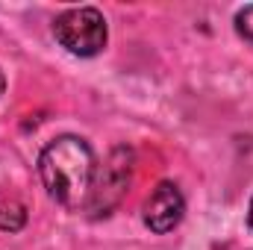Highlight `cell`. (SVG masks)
I'll return each instance as SVG.
<instances>
[{"instance_id":"6da1fadb","label":"cell","mask_w":253,"mask_h":250,"mask_svg":"<svg viewBox=\"0 0 253 250\" xmlns=\"http://www.w3.org/2000/svg\"><path fill=\"white\" fill-rule=\"evenodd\" d=\"M94 153L85 138L59 135L44 144L39 156V174L47 194L65 209H83L91 177H94Z\"/></svg>"},{"instance_id":"7a4b0ae2","label":"cell","mask_w":253,"mask_h":250,"mask_svg":"<svg viewBox=\"0 0 253 250\" xmlns=\"http://www.w3.org/2000/svg\"><path fill=\"white\" fill-rule=\"evenodd\" d=\"M132 165H135L132 150L121 144V147H112V153L103 159V165L94 168L88 197L83 203V212L88 218H106L109 212H115L121 206L126 188L132 183Z\"/></svg>"},{"instance_id":"3957f363","label":"cell","mask_w":253,"mask_h":250,"mask_svg":"<svg viewBox=\"0 0 253 250\" xmlns=\"http://www.w3.org/2000/svg\"><path fill=\"white\" fill-rule=\"evenodd\" d=\"M53 36L74 56H97L106 47V18L94 6L65 9L53 21Z\"/></svg>"},{"instance_id":"277c9868","label":"cell","mask_w":253,"mask_h":250,"mask_svg":"<svg viewBox=\"0 0 253 250\" xmlns=\"http://www.w3.org/2000/svg\"><path fill=\"white\" fill-rule=\"evenodd\" d=\"M183 212H186V200H183V191L177 188V183H159V186L150 191V197L144 200V209H141V218H144V227L150 233H171L180 221H183Z\"/></svg>"},{"instance_id":"5b68a950","label":"cell","mask_w":253,"mask_h":250,"mask_svg":"<svg viewBox=\"0 0 253 250\" xmlns=\"http://www.w3.org/2000/svg\"><path fill=\"white\" fill-rule=\"evenodd\" d=\"M27 224V206L12 188H0V230L18 233Z\"/></svg>"},{"instance_id":"8992f818","label":"cell","mask_w":253,"mask_h":250,"mask_svg":"<svg viewBox=\"0 0 253 250\" xmlns=\"http://www.w3.org/2000/svg\"><path fill=\"white\" fill-rule=\"evenodd\" d=\"M236 30H239V36H245L248 42H253V6H245L236 15Z\"/></svg>"},{"instance_id":"52a82bcc","label":"cell","mask_w":253,"mask_h":250,"mask_svg":"<svg viewBox=\"0 0 253 250\" xmlns=\"http://www.w3.org/2000/svg\"><path fill=\"white\" fill-rule=\"evenodd\" d=\"M248 221H251V230H253V200H251V209H248Z\"/></svg>"},{"instance_id":"ba28073f","label":"cell","mask_w":253,"mask_h":250,"mask_svg":"<svg viewBox=\"0 0 253 250\" xmlns=\"http://www.w3.org/2000/svg\"><path fill=\"white\" fill-rule=\"evenodd\" d=\"M3 88H6V80H3V71H0V94H3Z\"/></svg>"}]
</instances>
